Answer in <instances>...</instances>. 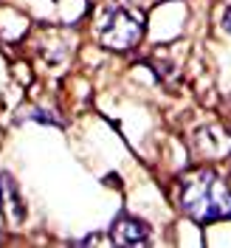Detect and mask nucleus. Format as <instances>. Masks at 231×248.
Instances as JSON below:
<instances>
[{
	"label": "nucleus",
	"mask_w": 231,
	"mask_h": 248,
	"mask_svg": "<svg viewBox=\"0 0 231 248\" xmlns=\"http://www.w3.org/2000/svg\"><path fill=\"white\" fill-rule=\"evenodd\" d=\"M181 206L195 223H217L231 212L229 186L212 170H195L181 181Z\"/></svg>",
	"instance_id": "1"
},
{
	"label": "nucleus",
	"mask_w": 231,
	"mask_h": 248,
	"mask_svg": "<svg viewBox=\"0 0 231 248\" xmlns=\"http://www.w3.org/2000/svg\"><path fill=\"white\" fill-rule=\"evenodd\" d=\"M99 43L110 51H130L144 37V17L141 12L124 6V3H108L99 17Z\"/></svg>",
	"instance_id": "2"
},
{
	"label": "nucleus",
	"mask_w": 231,
	"mask_h": 248,
	"mask_svg": "<svg viewBox=\"0 0 231 248\" xmlns=\"http://www.w3.org/2000/svg\"><path fill=\"white\" fill-rule=\"evenodd\" d=\"M110 240L116 246H147L150 243V229H147V223H141L139 217L124 215L113 223Z\"/></svg>",
	"instance_id": "3"
},
{
	"label": "nucleus",
	"mask_w": 231,
	"mask_h": 248,
	"mask_svg": "<svg viewBox=\"0 0 231 248\" xmlns=\"http://www.w3.org/2000/svg\"><path fill=\"white\" fill-rule=\"evenodd\" d=\"M0 201H3V212H6V220L17 226L23 223L26 217V209H23V198L17 192V184L9 178V175H0Z\"/></svg>",
	"instance_id": "4"
},
{
	"label": "nucleus",
	"mask_w": 231,
	"mask_h": 248,
	"mask_svg": "<svg viewBox=\"0 0 231 248\" xmlns=\"http://www.w3.org/2000/svg\"><path fill=\"white\" fill-rule=\"evenodd\" d=\"M113 243L110 237H99V234H93V237H85V240H79V246H108Z\"/></svg>",
	"instance_id": "5"
}]
</instances>
